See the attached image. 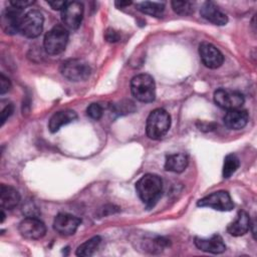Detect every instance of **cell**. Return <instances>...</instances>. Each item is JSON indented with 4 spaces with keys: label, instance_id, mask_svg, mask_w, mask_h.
Listing matches in <instances>:
<instances>
[{
    "label": "cell",
    "instance_id": "31",
    "mask_svg": "<svg viewBox=\"0 0 257 257\" xmlns=\"http://www.w3.org/2000/svg\"><path fill=\"white\" fill-rule=\"evenodd\" d=\"M115 4L118 5L119 7H122V6H127V5H130V4H132V3H131V2H116Z\"/></svg>",
    "mask_w": 257,
    "mask_h": 257
},
{
    "label": "cell",
    "instance_id": "5",
    "mask_svg": "<svg viewBox=\"0 0 257 257\" xmlns=\"http://www.w3.org/2000/svg\"><path fill=\"white\" fill-rule=\"evenodd\" d=\"M61 74L70 81L85 80L90 74V66L86 61L79 58L65 60L60 68Z\"/></svg>",
    "mask_w": 257,
    "mask_h": 257
},
{
    "label": "cell",
    "instance_id": "27",
    "mask_svg": "<svg viewBox=\"0 0 257 257\" xmlns=\"http://www.w3.org/2000/svg\"><path fill=\"white\" fill-rule=\"evenodd\" d=\"M11 88V82L5 75H0V93L4 94Z\"/></svg>",
    "mask_w": 257,
    "mask_h": 257
},
{
    "label": "cell",
    "instance_id": "23",
    "mask_svg": "<svg viewBox=\"0 0 257 257\" xmlns=\"http://www.w3.org/2000/svg\"><path fill=\"white\" fill-rule=\"evenodd\" d=\"M240 166V161L238 157L234 154H229L225 157L224 159V164H223V177L225 179L230 178L239 168Z\"/></svg>",
    "mask_w": 257,
    "mask_h": 257
},
{
    "label": "cell",
    "instance_id": "21",
    "mask_svg": "<svg viewBox=\"0 0 257 257\" xmlns=\"http://www.w3.org/2000/svg\"><path fill=\"white\" fill-rule=\"evenodd\" d=\"M137 9L142 13L149 14L152 16L160 17L163 15L165 10V4L163 2H152L144 1L137 4Z\"/></svg>",
    "mask_w": 257,
    "mask_h": 257
},
{
    "label": "cell",
    "instance_id": "20",
    "mask_svg": "<svg viewBox=\"0 0 257 257\" xmlns=\"http://www.w3.org/2000/svg\"><path fill=\"white\" fill-rule=\"evenodd\" d=\"M189 163L188 156L184 153L168 155L165 162V170L174 173H182L185 171Z\"/></svg>",
    "mask_w": 257,
    "mask_h": 257
},
{
    "label": "cell",
    "instance_id": "24",
    "mask_svg": "<svg viewBox=\"0 0 257 257\" xmlns=\"http://www.w3.org/2000/svg\"><path fill=\"white\" fill-rule=\"evenodd\" d=\"M173 10L179 15H190L194 12V3L190 1H172Z\"/></svg>",
    "mask_w": 257,
    "mask_h": 257
},
{
    "label": "cell",
    "instance_id": "19",
    "mask_svg": "<svg viewBox=\"0 0 257 257\" xmlns=\"http://www.w3.org/2000/svg\"><path fill=\"white\" fill-rule=\"evenodd\" d=\"M20 201V194L11 186L2 184L0 187V204L2 209L12 210Z\"/></svg>",
    "mask_w": 257,
    "mask_h": 257
},
{
    "label": "cell",
    "instance_id": "4",
    "mask_svg": "<svg viewBox=\"0 0 257 257\" xmlns=\"http://www.w3.org/2000/svg\"><path fill=\"white\" fill-rule=\"evenodd\" d=\"M69 38L67 29L62 25L53 26L44 36L43 45L45 51L50 55L60 54L65 50Z\"/></svg>",
    "mask_w": 257,
    "mask_h": 257
},
{
    "label": "cell",
    "instance_id": "6",
    "mask_svg": "<svg viewBox=\"0 0 257 257\" xmlns=\"http://www.w3.org/2000/svg\"><path fill=\"white\" fill-rule=\"evenodd\" d=\"M197 205L199 207H209L222 212H228L234 208V203L230 194L224 190L214 192L200 199Z\"/></svg>",
    "mask_w": 257,
    "mask_h": 257
},
{
    "label": "cell",
    "instance_id": "7",
    "mask_svg": "<svg viewBox=\"0 0 257 257\" xmlns=\"http://www.w3.org/2000/svg\"><path fill=\"white\" fill-rule=\"evenodd\" d=\"M43 23L44 18L42 13L38 10H30L23 16L20 32L27 38H35L42 32Z\"/></svg>",
    "mask_w": 257,
    "mask_h": 257
},
{
    "label": "cell",
    "instance_id": "15",
    "mask_svg": "<svg viewBox=\"0 0 257 257\" xmlns=\"http://www.w3.org/2000/svg\"><path fill=\"white\" fill-rule=\"evenodd\" d=\"M201 16L215 25H225L228 22L227 15L214 3L205 2L200 9Z\"/></svg>",
    "mask_w": 257,
    "mask_h": 257
},
{
    "label": "cell",
    "instance_id": "30",
    "mask_svg": "<svg viewBox=\"0 0 257 257\" xmlns=\"http://www.w3.org/2000/svg\"><path fill=\"white\" fill-rule=\"evenodd\" d=\"M65 4H66V1H53V2H48V5L51 6V8L54 9V10H62Z\"/></svg>",
    "mask_w": 257,
    "mask_h": 257
},
{
    "label": "cell",
    "instance_id": "14",
    "mask_svg": "<svg viewBox=\"0 0 257 257\" xmlns=\"http://www.w3.org/2000/svg\"><path fill=\"white\" fill-rule=\"evenodd\" d=\"M194 243L199 250L207 253L221 254L226 250V245L223 238L217 234L211 236L210 238L196 237Z\"/></svg>",
    "mask_w": 257,
    "mask_h": 257
},
{
    "label": "cell",
    "instance_id": "16",
    "mask_svg": "<svg viewBox=\"0 0 257 257\" xmlns=\"http://www.w3.org/2000/svg\"><path fill=\"white\" fill-rule=\"evenodd\" d=\"M251 227V220L247 212L239 211L237 214L236 219L230 223L227 227V232L235 237L243 236L246 234Z\"/></svg>",
    "mask_w": 257,
    "mask_h": 257
},
{
    "label": "cell",
    "instance_id": "13",
    "mask_svg": "<svg viewBox=\"0 0 257 257\" xmlns=\"http://www.w3.org/2000/svg\"><path fill=\"white\" fill-rule=\"evenodd\" d=\"M80 223L81 220L78 217L66 213H60L54 218L53 229L59 235L70 236L76 232Z\"/></svg>",
    "mask_w": 257,
    "mask_h": 257
},
{
    "label": "cell",
    "instance_id": "8",
    "mask_svg": "<svg viewBox=\"0 0 257 257\" xmlns=\"http://www.w3.org/2000/svg\"><path fill=\"white\" fill-rule=\"evenodd\" d=\"M214 101L219 107L231 110L240 108L244 104L245 98L239 91L219 88L214 92Z\"/></svg>",
    "mask_w": 257,
    "mask_h": 257
},
{
    "label": "cell",
    "instance_id": "18",
    "mask_svg": "<svg viewBox=\"0 0 257 257\" xmlns=\"http://www.w3.org/2000/svg\"><path fill=\"white\" fill-rule=\"evenodd\" d=\"M76 118L77 114L72 109L59 110L50 117L48 122V128L51 133H56L61 126L74 121Z\"/></svg>",
    "mask_w": 257,
    "mask_h": 257
},
{
    "label": "cell",
    "instance_id": "10",
    "mask_svg": "<svg viewBox=\"0 0 257 257\" xmlns=\"http://www.w3.org/2000/svg\"><path fill=\"white\" fill-rule=\"evenodd\" d=\"M22 9L13 7L9 5V7L5 8L1 15V28L2 30L9 35H13L20 31V25L23 19Z\"/></svg>",
    "mask_w": 257,
    "mask_h": 257
},
{
    "label": "cell",
    "instance_id": "3",
    "mask_svg": "<svg viewBox=\"0 0 257 257\" xmlns=\"http://www.w3.org/2000/svg\"><path fill=\"white\" fill-rule=\"evenodd\" d=\"M131 91L135 98L142 102H152L156 97L154 78L147 73H141L132 78Z\"/></svg>",
    "mask_w": 257,
    "mask_h": 257
},
{
    "label": "cell",
    "instance_id": "29",
    "mask_svg": "<svg viewBox=\"0 0 257 257\" xmlns=\"http://www.w3.org/2000/svg\"><path fill=\"white\" fill-rule=\"evenodd\" d=\"M105 39L108 41V42H115L118 40V35L117 33L112 30V29H108L106 32H105Z\"/></svg>",
    "mask_w": 257,
    "mask_h": 257
},
{
    "label": "cell",
    "instance_id": "22",
    "mask_svg": "<svg viewBox=\"0 0 257 257\" xmlns=\"http://www.w3.org/2000/svg\"><path fill=\"white\" fill-rule=\"evenodd\" d=\"M100 242H101V238L99 236H94V237L86 240L81 245H79L76 249L75 254L77 256H81V257L91 256L98 248Z\"/></svg>",
    "mask_w": 257,
    "mask_h": 257
},
{
    "label": "cell",
    "instance_id": "17",
    "mask_svg": "<svg viewBox=\"0 0 257 257\" xmlns=\"http://www.w3.org/2000/svg\"><path fill=\"white\" fill-rule=\"evenodd\" d=\"M224 123L228 128L241 130L243 128L249 119V114L246 109H231L228 110L224 116Z\"/></svg>",
    "mask_w": 257,
    "mask_h": 257
},
{
    "label": "cell",
    "instance_id": "28",
    "mask_svg": "<svg viewBox=\"0 0 257 257\" xmlns=\"http://www.w3.org/2000/svg\"><path fill=\"white\" fill-rule=\"evenodd\" d=\"M33 3H34L33 1H28V0H16V1H10L9 5L23 10L24 8H26L27 6H29V5H31Z\"/></svg>",
    "mask_w": 257,
    "mask_h": 257
},
{
    "label": "cell",
    "instance_id": "9",
    "mask_svg": "<svg viewBox=\"0 0 257 257\" xmlns=\"http://www.w3.org/2000/svg\"><path fill=\"white\" fill-rule=\"evenodd\" d=\"M83 4L78 1H66L61 10V20L70 29H77L83 17Z\"/></svg>",
    "mask_w": 257,
    "mask_h": 257
},
{
    "label": "cell",
    "instance_id": "26",
    "mask_svg": "<svg viewBox=\"0 0 257 257\" xmlns=\"http://www.w3.org/2000/svg\"><path fill=\"white\" fill-rule=\"evenodd\" d=\"M13 110H14V106L10 102L7 103V105L2 108V110H1V124L2 125L7 120V118L13 113Z\"/></svg>",
    "mask_w": 257,
    "mask_h": 257
},
{
    "label": "cell",
    "instance_id": "11",
    "mask_svg": "<svg viewBox=\"0 0 257 257\" xmlns=\"http://www.w3.org/2000/svg\"><path fill=\"white\" fill-rule=\"evenodd\" d=\"M19 233L28 240L41 239L46 233V227L42 221L35 217H27L23 219L18 226Z\"/></svg>",
    "mask_w": 257,
    "mask_h": 257
},
{
    "label": "cell",
    "instance_id": "2",
    "mask_svg": "<svg viewBox=\"0 0 257 257\" xmlns=\"http://www.w3.org/2000/svg\"><path fill=\"white\" fill-rule=\"evenodd\" d=\"M171 126V116L163 108H156L149 114L146 123L147 136L152 140H160Z\"/></svg>",
    "mask_w": 257,
    "mask_h": 257
},
{
    "label": "cell",
    "instance_id": "25",
    "mask_svg": "<svg viewBox=\"0 0 257 257\" xmlns=\"http://www.w3.org/2000/svg\"><path fill=\"white\" fill-rule=\"evenodd\" d=\"M86 114L92 119H99L103 114V109L99 103H91L86 108Z\"/></svg>",
    "mask_w": 257,
    "mask_h": 257
},
{
    "label": "cell",
    "instance_id": "12",
    "mask_svg": "<svg viewBox=\"0 0 257 257\" xmlns=\"http://www.w3.org/2000/svg\"><path fill=\"white\" fill-rule=\"evenodd\" d=\"M199 54L203 64L211 69L220 67L224 62V56L221 51L209 42H202L200 44Z\"/></svg>",
    "mask_w": 257,
    "mask_h": 257
},
{
    "label": "cell",
    "instance_id": "1",
    "mask_svg": "<svg viewBox=\"0 0 257 257\" xmlns=\"http://www.w3.org/2000/svg\"><path fill=\"white\" fill-rule=\"evenodd\" d=\"M163 190L161 177L155 174H146L136 183L139 198L147 207H153L160 199Z\"/></svg>",
    "mask_w": 257,
    "mask_h": 257
}]
</instances>
